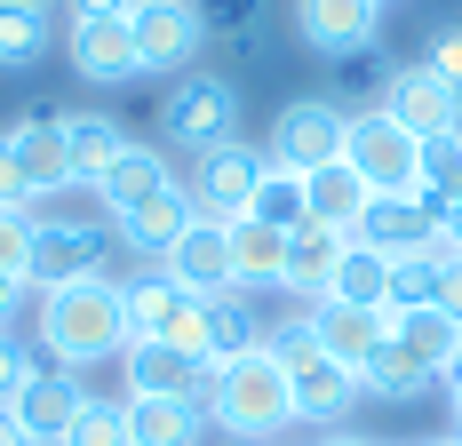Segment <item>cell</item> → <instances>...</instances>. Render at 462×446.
Returning a JSON list of instances; mask_svg holds the SVG:
<instances>
[{"mask_svg":"<svg viewBox=\"0 0 462 446\" xmlns=\"http://www.w3.org/2000/svg\"><path fill=\"white\" fill-rule=\"evenodd\" d=\"M41 351L48 367H104V358L128 351V303H120V287L112 279H72V287H41Z\"/></svg>","mask_w":462,"mask_h":446,"instance_id":"obj_1","label":"cell"},{"mask_svg":"<svg viewBox=\"0 0 462 446\" xmlns=\"http://www.w3.org/2000/svg\"><path fill=\"white\" fill-rule=\"evenodd\" d=\"M199 406H208V423H216L224 439L279 446L295 431V375H287L272 351H247V358H231V367L208 375V399Z\"/></svg>","mask_w":462,"mask_h":446,"instance_id":"obj_2","label":"cell"},{"mask_svg":"<svg viewBox=\"0 0 462 446\" xmlns=\"http://www.w3.org/2000/svg\"><path fill=\"white\" fill-rule=\"evenodd\" d=\"M136 247L104 216H41L32 223V287H72V279H112L128 287Z\"/></svg>","mask_w":462,"mask_h":446,"instance_id":"obj_3","label":"cell"},{"mask_svg":"<svg viewBox=\"0 0 462 446\" xmlns=\"http://www.w3.org/2000/svg\"><path fill=\"white\" fill-rule=\"evenodd\" d=\"M160 144L191 152V160L239 144V88H231V72H184V80H168V96H160Z\"/></svg>","mask_w":462,"mask_h":446,"instance_id":"obj_4","label":"cell"},{"mask_svg":"<svg viewBox=\"0 0 462 446\" xmlns=\"http://www.w3.org/2000/svg\"><path fill=\"white\" fill-rule=\"evenodd\" d=\"M343 160L359 168V183H367L374 200H407L422 183V144L383 104H367V112H351V128H343Z\"/></svg>","mask_w":462,"mask_h":446,"instance_id":"obj_5","label":"cell"},{"mask_svg":"<svg viewBox=\"0 0 462 446\" xmlns=\"http://www.w3.org/2000/svg\"><path fill=\"white\" fill-rule=\"evenodd\" d=\"M128 33H136V72H152V80H184L191 64L208 56L199 0H136Z\"/></svg>","mask_w":462,"mask_h":446,"instance_id":"obj_6","label":"cell"},{"mask_svg":"<svg viewBox=\"0 0 462 446\" xmlns=\"http://www.w3.org/2000/svg\"><path fill=\"white\" fill-rule=\"evenodd\" d=\"M343 128H351V112L335 96H295V104H279V120H272V160L295 168V176H319V168L343 160Z\"/></svg>","mask_w":462,"mask_h":446,"instance_id":"obj_7","label":"cell"},{"mask_svg":"<svg viewBox=\"0 0 462 446\" xmlns=\"http://www.w3.org/2000/svg\"><path fill=\"white\" fill-rule=\"evenodd\" d=\"M383 112L415 135V144H447V135H462V88H447L430 64H399V80H391V96H383Z\"/></svg>","mask_w":462,"mask_h":446,"instance_id":"obj_8","label":"cell"},{"mask_svg":"<svg viewBox=\"0 0 462 446\" xmlns=\"http://www.w3.org/2000/svg\"><path fill=\"white\" fill-rule=\"evenodd\" d=\"M255 183H263V152L255 144H224V152H208V160H191V208L208 223H231L255 208Z\"/></svg>","mask_w":462,"mask_h":446,"instance_id":"obj_9","label":"cell"},{"mask_svg":"<svg viewBox=\"0 0 462 446\" xmlns=\"http://www.w3.org/2000/svg\"><path fill=\"white\" fill-rule=\"evenodd\" d=\"M120 399H208V358L176 343H128L120 351Z\"/></svg>","mask_w":462,"mask_h":446,"instance_id":"obj_10","label":"cell"},{"mask_svg":"<svg viewBox=\"0 0 462 446\" xmlns=\"http://www.w3.org/2000/svg\"><path fill=\"white\" fill-rule=\"evenodd\" d=\"M80 406H88L80 375H72V367H48V358H41V375L16 391V406H8V414H16V431H24L32 446H64V439H72V423H80Z\"/></svg>","mask_w":462,"mask_h":446,"instance_id":"obj_11","label":"cell"},{"mask_svg":"<svg viewBox=\"0 0 462 446\" xmlns=\"http://www.w3.org/2000/svg\"><path fill=\"white\" fill-rule=\"evenodd\" d=\"M64 56H72V72L88 88H128L136 80V33H128V16H72Z\"/></svg>","mask_w":462,"mask_h":446,"instance_id":"obj_12","label":"cell"},{"mask_svg":"<svg viewBox=\"0 0 462 446\" xmlns=\"http://www.w3.org/2000/svg\"><path fill=\"white\" fill-rule=\"evenodd\" d=\"M311 327H319V351L335 367H351L367 383V367L391 351V311H367V303H311Z\"/></svg>","mask_w":462,"mask_h":446,"instance_id":"obj_13","label":"cell"},{"mask_svg":"<svg viewBox=\"0 0 462 446\" xmlns=\"http://www.w3.org/2000/svg\"><path fill=\"white\" fill-rule=\"evenodd\" d=\"M439 231H447V200H439V191L374 200V208H367V223H359V239H367V247H383L391 264H399V256H422V247H430Z\"/></svg>","mask_w":462,"mask_h":446,"instance_id":"obj_14","label":"cell"},{"mask_svg":"<svg viewBox=\"0 0 462 446\" xmlns=\"http://www.w3.org/2000/svg\"><path fill=\"white\" fill-rule=\"evenodd\" d=\"M8 144H16V168H24L32 208H41V200H56V191H80V176H72V152H64V120H56V112L16 120V128H8Z\"/></svg>","mask_w":462,"mask_h":446,"instance_id":"obj_15","label":"cell"},{"mask_svg":"<svg viewBox=\"0 0 462 446\" xmlns=\"http://www.w3.org/2000/svg\"><path fill=\"white\" fill-rule=\"evenodd\" d=\"M160 279H176V287L199 295V303H208V295H224V287H231V239H224V223L199 216L184 239L160 256Z\"/></svg>","mask_w":462,"mask_h":446,"instance_id":"obj_16","label":"cell"},{"mask_svg":"<svg viewBox=\"0 0 462 446\" xmlns=\"http://www.w3.org/2000/svg\"><path fill=\"white\" fill-rule=\"evenodd\" d=\"M374 24H383L374 0H295V33H303V48H319V56L374 48Z\"/></svg>","mask_w":462,"mask_h":446,"instance_id":"obj_17","label":"cell"},{"mask_svg":"<svg viewBox=\"0 0 462 446\" xmlns=\"http://www.w3.org/2000/svg\"><path fill=\"white\" fill-rule=\"evenodd\" d=\"M263 335H272V319H263V303H255L247 287L208 295V343H199L208 375H216V367H231V358H247V351H263Z\"/></svg>","mask_w":462,"mask_h":446,"instance_id":"obj_18","label":"cell"},{"mask_svg":"<svg viewBox=\"0 0 462 446\" xmlns=\"http://www.w3.org/2000/svg\"><path fill=\"white\" fill-rule=\"evenodd\" d=\"M335 264H343V231H327V223L287 231V271H279V295H295L303 311H311V303H327Z\"/></svg>","mask_w":462,"mask_h":446,"instance_id":"obj_19","label":"cell"},{"mask_svg":"<svg viewBox=\"0 0 462 446\" xmlns=\"http://www.w3.org/2000/svg\"><path fill=\"white\" fill-rule=\"evenodd\" d=\"M359 399H367V383L351 367H335V358H311L295 375V423H311V431H343Z\"/></svg>","mask_w":462,"mask_h":446,"instance_id":"obj_20","label":"cell"},{"mask_svg":"<svg viewBox=\"0 0 462 446\" xmlns=\"http://www.w3.org/2000/svg\"><path fill=\"white\" fill-rule=\"evenodd\" d=\"M168 183H176V176H168V152H152V144H128V152L104 168V183H96V208L120 223V216H136L143 200H160Z\"/></svg>","mask_w":462,"mask_h":446,"instance_id":"obj_21","label":"cell"},{"mask_svg":"<svg viewBox=\"0 0 462 446\" xmlns=\"http://www.w3.org/2000/svg\"><path fill=\"white\" fill-rule=\"evenodd\" d=\"M231 239V287H247V295H272L279 271H287V231H272L263 216H231L224 223Z\"/></svg>","mask_w":462,"mask_h":446,"instance_id":"obj_22","label":"cell"},{"mask_svg":"<svg viewBox=\"0 0 462 446\" xmlns=\"http://www.w3.org/2000/svg\"><path fill=\"white\" fill-rule=\"evenodd\" d=\"M191 223H199V208H191V191H184V183H168L160 200H143L136 216H120L112 231H120V239L136 247V264H143V256L160 264V256H168V247H176V239L191 231Z\"/></svg>","mask_w":462,"mask_h":446,"instance_id":"obj_23","label":"cell"},{"mask_svg":"<svg viewBox=\"0 0 462 446\" xmlns=\"http://www.w3.org/2000/svg\"><path fill=\"white\" fill-rule=\"evenodd\" d=\"M391 343L407 358H422L430 375H447L462 358V319L455 311H439V303H415V311H391Z\"/></svg>","mask_w":462,"mask_h":446,"instance_id":"obj_24","label":"cell"},{"mask_svg":"<svg viewBox=\"0 0 462 446\" xmlns=\"http://www.w3.org/2000/svg\"><path fill=\"white\" fill-rule=\"evenodd\" d=\"M56 120H64V152H72V176L88 183V191L104 183V168H112L128 144H136V135L120 128L112 112H56Z\"/></svg>","mask_w":462,"mask_h":446,"instance_id":"obj_25","label":"cell"},{"mask_svg":"<svg viewBox=\"0 0 462 446\" xmlns=\"http://www.w3.org/2000/svg\"><path fill=\"white\" fill-rule=\"evenodd\" d=\"M199 24H208V48H224L231 72L263 64V0H199Z\"/></svg>","mask_w":462,"mask_h":446,"instance_id":"obj_26","label":"cell"},{"mask_svg":"<svg viewBox=\"0 0 462 446\" xmlns=\"http://www.w3.org/2000/svg\"><path fill=\"white\" fill-rule=\"evenodd\" d=\"M56 41H64V24H56L48 8L0 0V72H32V64H48Z\"/></svg>","mask_w":462,"mask_h":446,"instance_id":"obj_27","label":"cell"},{"mask_svg":"<svg viewBox=\"0 0 462 446\" xmlns=\"http://www.w3.org/2000/svg\"><path fill=\"white\" fill-rule=\"evenodd\" d=\"M128 431L136 446H199L216 423L199 399H128Z\"/></svg>","mask_w":462,"mask_h":446,"instance_id":"obj_28","label":"cell"},{"mask_svg":"<svg viewBox=\"0 0 462 446\" xmlns=\"http://www.w3.org/2000/svg\"><path fill=\"white\" fill-rule=\"evenodd\" d=\"M367 208H374V191L359 183V168H351V160H335V168H319V176H311V223L343 231V239H359Z\"/></svg>","mask_w":462,"mask_h":446,"instance_id":"obj_29","label":"cell"},{"mask_svg":"<svg viewBox=\"0 0 462 446\" xmlns=\"http://www.w3.org/2000/svg\"><path fill=\"white\" fill-rule=\"evenodd\" d=\"M391 80H399V64H391L383 48H351V56H327V96H335L343 112H367V104H383V96H391Z\"/></svg>","mask_w":462,"mask_h":446,"instance_id":"obj_30","label":"cell"},{"mask_svg":"<svg viewBox=\"0 0 462 446\" xmlns=\"http://www.w3.org/2000/svg\"><path fill=\"white\" fill-rule=\"evenodd\" d=\"M327 303H367V311H391V256L367 247V239H343V264H335Z\"/></svg>","mask_w":462,"mask_h":446,"instance_id":"obj_31","label":"cell"},{"mask_svg":"<svg viewBox=\"0 0 462 446\" xmlns=\"http://www.w3.org/2000/svg\"><path fill=\"white\" fill-rule=\"evenodd\" d=\"M247 216H263L272 231H303V223H311V176L279 168L272 152H263V183H255V208H247Z\"/></svg>","mask_w":462,"mask_h":446,"instance_id":"obj_32","label":"cell"},{"mask_svg":"<svg viewBox=\"0 0 462 446\" xmlns=\"http://www.w3.org/2000/svg\"><path fill=\"white\" fill-rule=\"evenodd\" d=\"M430 383H439V375H430L422 358H407L399 343H391V351H383V358L367 367V399H422Z\"/></svg>","mask_w":462,"mask_h":446,"instance_id":"obj_33","label":"cell"},{"mask_svg":"<svg viewBox=\"0 0 462 446\" xmlns=\"http://www.w3.org/2000/svg\"><path fill=\"white\" fill-rule=\"evenodd\" d=\"M439 287H447V264L422 247V256H399L391 264V311H415V303H439Z\"/></svg>","mask_w":462,"mask_h":446,"instance_id":"obj_34","label":"cell"},{"mask_svg":"<svg viewBox=\"0 0 462 446\" xmlns=\"http://www.w3.org/2000/svg\"><path fill=\"white\" fill-rule=\"evenodd\" d=\"M263 351H272L279 367H287V375H303L311 358H327V351H319V327H311V311H287V319H272Z\"/></svg>","mask_w":462,"mask_h":446,"instance_id":"obj_35","label":"cell"},{"mask_svg":"<svg viewBox=\"0 0 462 446\" xmlns=\"http://www.w3.org/2000/svg\"><path fill=\"white\" fill-rule=\"evenodd\" d=\"M64 446H136V431H128V399H88Z\"/></svg>","mask_w":462,"mask_h":446,"instance_id":"obj_36","label":"cell"},{"mask_svg":"<svg viewBox=\"0 0 462 446\" xmlns=\"http://www.w3.org/2000/svg\"><path fill=\"white\" fill-rule=\"evenodd\" d=\"M415 191H439L447 208L462 200V135H447V144H422V183Z\"/></svg>","mask_w":462,"mask_h":446,"instance_id":"obj_37","label":"cell"},{"mask_svg":"<svg viewBox=\"0 0 462 446\" xmlns=\"http://www.w3.org/2000/svg\"><path fill=\"white\" fill-rule=\"evenodd\" d=\"M32 223L41 216H8L0 208V279H24L32 287Z\"/></svg>","mask_w":462,"mask_h":446,"instance_id":"obj_38","label":"cell"},{"mask_svg":"<svg viewBox=\"0 0 462 446\" xmlns=\"http://www.w3.org/2000/svg\"><path fill=\"white\" fill-rule=\"evenodd\" d=\"M32 375H41V358L24 351L16 335H0V406H16V391H24Z\"/></svg>","mask_w":462,"mask_h":446,"instance_id":"obj_39","label":"cell"},{"mask_svg":"<svg viewBox=\"0 0 462 446\" xmlns=\"http://www.w3.org/2000/svg\"><path fill=\"white\" fill-rule=\"evenodd\" d=\"M422 64H430L447 88H462V24H439V33H430V48H422Z\"/></svg>","mask_w":462,"mask_h":446,"instance_id":"obj_40","label":"cell"},{"mask_svg":"<svg viewBox=\"0 0 462 446\" xmlns=\"http://www.w3.org/2000/svg\"><path fill=\"white\" fill-rule=\"evenodd\" d=\"M0 208H8V216H32V191H24V168H16L8 128H0Z\"/></svg>","mask_w":462,"mask_h":446,"instance_id":"obj_41","label":"cell"},{"mask_svg":"<svg viewBox=\"0 0 462 446\" xmlns=\"http://www.w3.org/2000/svg\"><path fill=\"white\" fill-rule=\"evenodd\" d=\"M24 295H32V287H24V279H0V335H8V327H16V311H24Z\"/></svg>","mask_w":462,"mask_h":446,"instance_id":"obj_42","label":"cell"},{"mask_svg":"<svg viewBox=\"0 0 462 446\" xmlns=\"http://www.w3.org/2000/svg\"><path fill=\"white\" fill-rule=\"evenodd\" d=\"M64 8H72V16H128L136 0H64Z\"/></svg>","mask_w":462,"mask_h":446,"instance_id":"obj_43","label":"cell"},{"mask_svg":"<svg viewBox=\"0 0 462 446\" xmlns=\"http://www.w3.org/2000/svg\"><path fill=\"white\" fill-rule=\"evenodd\" d=\"M311 446H374V439H359V431H319Z\"/></svg>","mask_w":462,"mask_h":446,"instance_id":"obj_44","label":"cell"},{"mask_svg":"<svg viewBox=\"0 0 462 446\" xmlns=\"http://www.w3.org/2000/svg\"><path fill=\"white\" fill-rule=\"evenodd\" d=\"M0 446H32L24 431H16V414H8V406H0Z\"/></svg>","mask_w":462,"mask_h":446,"instance_id":"obj_45","label":"cell"},{"mask_svg":"<svg viewBox=\"0 0 462 446\" xmlns=\"http://www.w3.org/2000/svg\"><path fill=\"white\" fill-rule=\"evenodd\" d=\"M439 383H447V399L462 406V358H455V367H447V375H439Z\"/></svg>","mask_w":462,"mask_h":446,"instance_id":"obj_46","label":"cell"},{"mask_svg":"<svg viewBox=\"0 0 462 446\" xmlns=\"http://www.w3.org/2000/svg\"><path fill=\"white\" fill-rule=\"evenodd\" d=\"M422 446H462V439H455V431H439V439H422Z\"/></svg>","mask_w":462,"mask_h":446,"instance_id":"obj_47","label":"cell"},{"mask_svg":"<svg viewBox=\"0 0 462 446\" xmlns=\"http://www.w3.org/2000/svg\"><path fill=\"white\" fill-rule=\"evenodd\" d=\"M24 8H48V16H56V8H64V0H24Z\"/></svg>","mask_w":462,"mask_h":446,"instance_id":"obj_48","label":"cell"},{"mask_svg":"<svg viewBox=\"0 0 462 446\" xmlns=\"http://www.w3.org/2000/svg\"><path fill=\"white\" fill-rule=\"evenodd\" d=\"M455 439H462V406H455Z\"/></svg>","mask_w":462,"mask_h":446,"instance_id":"obj_49","label":"cell"},{"mask_svg":"<svg viewBox=\"0 0 462 446\" xmlns=\"http://www.w3.org/2000/svg\"><path fill=\"white\" fill-rule=\"evenodd\" d=\"M374 8H391V0H374Z\"/></svg>","mask_w":462,"mask_h":446,"instance_id":"obj_50","label":"cell"},{"mask_svg":"<svg viewBox=\"0 0 462 446\" xmlns=\"http://www.w3.org/2000/svg\"><path fill=\"white\" fill-rule=\"evenodd\" d=\"M391 446H399V439H391Z\"/></svg>","mask_w":462,"mask_h":446,"instance_id":"obj_51","label":"cell"}]
</instances>
